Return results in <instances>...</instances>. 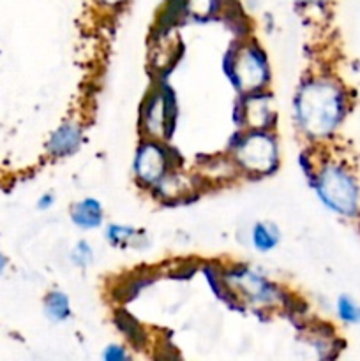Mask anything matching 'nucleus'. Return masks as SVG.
Returning <instances> with one entry per match:
<instances>
[{
    "instance_id": "nucleus-1",
    "label": "nucleus",
    "mask_w": 360,
    "mask_h": 361,
    "mask_svg": "<svg viewBox=\"0 0 360 361\" xmlns=\"http://www.w3.org/2000/svg\"><path fill=\"white\" fill-rule=\"evenodd\" d=\"M296 120L309 136L330 134L346 115V95L330 80L307 81L295 97Z\"/></svg>"
},
{
    "instance_id": "nucleus-2",
    "label": "nucleus",
    "mask_w": 360,
    "mask_h": 361,
    "mask_svg": "<svg viewBox=\"0 0 360 361\" xmlns=\"http://www.w3.org/2000/svg\"><path fill=\"white\" fill-rule=\"evenodd\" d=\"M318 196L330 210L353 217L360 212V185L348 168L341 164H325L314 180Z\"/></svg>"
},
{
    "instance_id": "nucleus-3",
    "label": "nucleus",
    "mask_w": 360,
    "mask_h": 361,
    "mask_svg": "<svg viewBox=\"0 0 360 361\" xmlns=\"http://www.w3.org/2000/svg\"><path fill=\"white\" fill-rule=\"evenodd\" d=\"M228 59L232 60V66L224 62V71L239 90L253 92L267 83V59L261 49L247 46L236 55L229 53Z\"/></svg>"
},
{
    "instance_id": "nucleus-4",
    "label": "nucleus",
    "mask_w": 360,
    "mask_h": 361,
    "mask_svg": "<svg viewBox=\"0 0 360 361\" xmlns=\"http://www.w3.org/2000/svg\"><path fill=\"white\" fill-rule=\"evenodd\" d=\"M236 161L249 171L268 173L277 166V145L268 134L254 130L236 147Z\"/></svg>"
},
{
    "instance_id": "nucleus-5",
    "label": "nucleus",
    "mask_w": 360,
    "mask_h": 361,
    "mask_svg": "<svg viewBox=\"0 0 360 361\" xmlns=\"http://www.w3.org/2000/svg\"><path fill=\"white\" fill-rule=\"evenodd\" d=\"M175 115L176 109L173 95L166 92H155L147 108L143 109V122L152 136H162L169 133L168 126H173Z\"/></svg>"
},
{
    "instance_id": "nucleus-6",
    "label": "nucleus",
    "mask_w": 360,
    "mask_h": 361,
    "mask_svg": "<svg viewBox=\"0 0 360 361\" xmlns=\"http://www.w3.org/2000/svg\"><path fill=\"white\" fill-rule=\"evenodd\" d=\"M166 159L164 150L155 143H147L138 150L136 155V175L143 182L155 183L162 180L166 173Z\"/></svg>"
},
{
    "instance_id": "nucleus-7",
    "label": "nucleus",
    "mask_w": 360,
    "mask_h": 361,
    "mask_svg": "<svg viewBox=\"0 0 360 361\" xmlns=\"http://www.w3.org/2000/svg\"><path fill=\"white\" fill-rule=\"evenodd\" d=\"M81 145V129L76 123H64L55 133L52 134L48 141V152L55 157H66L74 154Z\"/></svg>"
},
{
    "instance_id": "nucleus-8",
    "label": "nucleus",
    "mask_w": 360,
    "mask_h": 361,
    "mask_svg": "<svg viewBox=\"0 0 360 361\" xmlns=\"http://www.w3.org/2000/svg\"><path fill=\"white\" fill-rule=\"evenodd\" d=\"M71 219L78 228L83 229H94L101 226L102 222V207L97 200H88L80 201L73 207L71 210Z\"/></svg>"
},
{
    "instance_id": "nucleus-9",
    "label": "nucleus",
    "mask_w": 360,
    "mask_h": 361,
    "mask_svg": "<svg viewBox=\"0 0 360 361\" xmlns=\"http://www.w3.org/2000/svg\"><path fill=\"white\" fill-rule=\"evenodd\" d=\"M235 282L244 293H246L249 298L260 300V302H270L272 296H274V291H272L270 286L260 279L258 275H254L253 271H240V274L235 275Z\"/></svg>"
},
{
    "instance_id": "nucleus-10",
    "label": "nucleus",
    "mask_w": 360,
    "mask_h": 361,
    "mask_svg": "<svg viewBox=\"0 0 360 361\" xmlns=\"http://www.w3.org/2000/svg\"><path fill=\"white\" fill-rule=\"evenodd\" d=\"M44 310L46 316L52 321H66L71 316V305L67 295H64L62 291H52L44 300Z\"/></svg>"
},
{
    "instance_id": "nucleus-11",
    "label": "nucleus",
    "mask_w": 360,
    "mask_h": 361,
    "mask_svg": "<svg viewBox=\"0 0 360 361\" xmlns=\"http://www.w3.org/2000/svg\"><path fill=\"white\" fill-rule=\"evenodd\" d=\"M141 235H138L136 229L127 228V226H109L108 231H106V238L108 242H112V245L115 247H127V245H134L140 247V238Z\"/></svg>"
},
{
    "instance_id": "nucleus-12",
    "label": "nucleus",
    "mask_w": 360,
    "mask_h": 361,
    "mask_svg": "<svg viewBox=\"0 0 360 361\" xmlns=\"http://www.w3.org/2000/svg\"><path fill=\"white\" fill-rule=\"evenodd\" d=\"M253 243L258 250H272L279 243L277 229L268 224H256L253 229Z\"/></svg>"
},
{
    "instance_id": "nucleus-13",
    "label": "nucleus",
    "mask_w": 360,
    "mask_h": 361,
    "mask_svg": "<svg viewBox=\"0 0 360 361\" xmlns=\"http://www.w3.org/2000/svg\"><path fill=\"white\" fill-rule=\"evenodd\" d=\"M337 314L344 323H360V305H356L348 296L339 298Z\"/></svg>"
},
{
    "instance_id": "nucleus-14",
    "label": "nucleus",
    "mask_w": 360,
    "mask_h": 361,
    "mask_svg": "<svg viewBox=\"0 0 360 361\" xmlns=\"http://www.w3.org/2000/svg\"><path fill=\"white\" fill-rule=\"evenodd\" d=\"M71 257H73V263L76 264V267L85 268L92 263L94 252H92L90 245H88L87 242H78L76 247H74L73 254H71Z\"/></svg>"
},
{
    "instance_id": "nucleus-15",
    "label": "nucleus",
    "mask_w": 360,
    "mask_h": 361,
    "mask_svg": "<svg viewBox=\"0 0 360 361\" xmlns=\"http://www.w3.org/2000/svg\"><path fill=\"white\" fill-rule=\"evenodd\" d=\"M116 321H119L122 331H126L127 337H129L131 341L138 342V337H140L141 334H140V328H138V324L133 321V317H129V316H126V314H124V316H119V319H116Z\"/></svg>"
},
{
    "instance_id": "nucleus-16",
    "label": "nucleus",
    "mask_w": 360,
    "mask_h": 361,
    "mask_svg": "<svg viewBox=\"0 0 360 361\" xmlns=\"http://www.w3.org/2000/svg\"><path fill=\"white\" fill-rule=\"evenodd\" d=\"M102 356H104L106 361H124L127 358V353L120 345H108Z\"/></svg>"
},
{
    "instance_id": "nucleus-17",
    "label": "nucleus",
    "mask_w": 360,
    "mask_h": 361,
    "mask_svg": "<svg viewBox=\"0 0 360 361\" xmlns=\"http://www.w3.org/2000/svg\"><path fill=\"white\" fill-rule=\"evenodd\" d=\"M53 203H55V197H53V194L46 192V194H42L41 197H39L37 207H39V208H42V210H46V208L53 207Z\"/></svg>"
},
{
    "instance_id": "nucleus-18",
    "label": "nucleus",
    "mask_w": 360,
    "mask_h": 361,
    "mask_svg": "<svg viewBox=\"0 0 360 361\" xmlns=\"http://www.w3.org/2000/svg\"><path fill=\"white\" fill-rule=\"evenodd\" d=\"M6 267H7V257L4 256V252H2V250H0V275L4 274Z\"/></svg>"
},
{
    "instance_id": "nucleus-19",
    "label": "nucleus",
    "mask_w": 360,
    "mask_h": 361,
    "mask_svg": "<svg viewBox=\"0 0 360 361\" xmlns=\"http://www.w3.org/2000/svg\"><path fill=\"white\" fill-rule=\"evenodd\" d=\"M300 4H323L325 0H296Z\"/></svg>"
},
{
    "instance_id": "nucleus-20",
    "label": "nucleus",
    "mask_w": 360,
    "mask_h": 361,
    "mask_svg": "<svg viewBox=\"0 0 360 361\" xmlns=\"http://www.w3.org/2000/svg\"><path fill=\"white\" fill-rule=\"evenodd\" d=\"M102 4H106V6H116V4H120L122 0H101Z\"/></svg>"
}]
</instances>
